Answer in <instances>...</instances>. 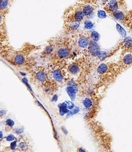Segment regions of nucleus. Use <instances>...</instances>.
<instances>
[{"label":"nucleus","instance_id":"1","mask_svg":"<svg viewBox=\"0 0 132 152\" xmlns=\"http://www.w3.org/2000/svg\"><path fill=\"white\" fill-rule=\"evenodd\" d=\"M89 129L98 145L103 151H111V136L105 131L102 126L98 121L93 120L87 121Z\"/></svg>","mask_w":132,"mask_h":152},{"label":"nucleus","instance_id":"2","mask_svg":"<svg viewBox=\"0 0 132 152\" xmlns=\"http://www.w3.org/2000/svg\"><path fill=\"white\" fill-rule=\"evenodd\" d=\"M99 102L98 98L94 96H87L82 99L81 106L86 121L95 118L99 112Z\"/></svg>","mask_w":132,"mask_h":152},{"label":"nucleus","instance_id":"3","mask_svg":"<svg viewBox=\"0 0 132 152\" xmlns=\"http://www.w3.org/2000/svg\"><path fill=\"white\" fill-rule=\"evenodd\" d=\"M64 24L70 23H81L85 18L83 12V5L81 3L68 8L64 14Z\"/></svg>","mask_w":132,"mask_h":152},{"label":"nucleus","instance_id":"4","mask_svg":"<svg viewBox=\"0 0 132 152\" xmlns=\"http://www.w3.org/2000/svg\"><path fill=\"white\" fill-rule=\"evenodd\" d=\"M76 33L75 38H73L74 40L75 51L79 50V51L85 52L90 43V31H79Z\"/></svg>","mask_w":132,"mask_h":152},{"label":"nucleus","instance_id":"5","mask_svg":"<svg viewBox=\"0 0 132 152\" xmlns=\"http://www.w3.org/2000/svg\"><path fill=\"white\" fill-rule=\"evenodd\" d=\"M85 65V56L79 58L78 59L75 60L73 63L70 64L67 67L68 73L73 75H76L81 73L82 70L84 69Z\"/></svg>","mask_w":132,"mask_h":152},{"label":"nucleus","instance_id":"6","mask_svg":"<svg viewBox=\"0 0 132 152\" xmlns=\"http://www.w3.org/2000/svg\"><path fill=\"white\" fill-rule=\"evenodd\" d=\"M6 17L0 13V45H3V42L7 40Z\"/></svg>","mask_w":132,"mask_h":152},{"label":"nucleus","instance_id":"7","mask_svg":"<svg viewBox=\"0 0 132 152\" xmlns=\"http://www.w3.org/2000/svg\"><path fill=\"white\" fill-rule=\"evenodd\" d=\"M78 90V87L77 84L76 82L73 80L68 81L66 88V91L72 101H74L76 99Z\"/></svg>","mask_w":132,"mask_h":152},{"label":"nucleus","instance_id":"8","mask_svg":"<svg viewBox=\"0 0 132 152\" xmlns=\"http://www.w3.org/2000/svg\"><path fill=\"white\" fill-rule=\"evenodd\" d=\"M119 64L124 71L130 67L132 64V53H126L122 55Z\"/></svg>","mask_w":132,"mask_h":152},{"label":"nucleus","instance_id":"9","mask_svg":"<svg viewBox=\"0 0 132 152\" xmlns=\"http://www.w3.org/2000/svg\"><path fill=\"white\" fill-rule=\"evenodd\" d=\"M120 47L122 48V55L127 53H132V38L131 37H125L124 40L120 42Z\"/></svg>","mask_w":132,"mask_h":152},{"label":"nucleus","instance_id":"10","mask_svg":"<svg viewBox=\"0 0 132 152\" xmlns=\"http://www.w3.org/2000/svg\"><path fill=\"white\" fill-rule=\"evenodd\" d=\"M51 77L54 81L61 83L65 80L64 71L59 68H55L51 72Z\"/></svg>","mask_w":132,"mask_h":152},{"label":"nucleus","instance_id":"11","mask_svg":"<svg viewBox=\"0 0 132 152\" xmlns=\"http://www.w3.org/2000/svg\"><path fill=\"white\" fill-rule=\"evenodd\" d=\"M11 0H0V13L7 16L10 9Z\"/></svg>","mask_w":132,"mask_h":152},{"label":"nucleus","instance_id":"12","mask_svg":"<svg viewBox=\"0 0 132 152\" xmlns=\"http://www.w3.org/2000/svg\"><path fill=\"white\" fill-rule=\"evenodd\" d=\"M35 77L41 83H44L48 80L47 73L43 69H40L35 73Z\"/></svg>","mask_w":132,"mask_h":152},{"label":"nucleus","instance_id":"13","mask_svg":"<svg viewBox=\"0 0 132 152\" xmlns=\"http://www.w3.org/2000/svg\"><path fill=\"white\" fill-rule=\"evenodd\" d=\"M90 37L91 40L95 42H98L100 39V35L97 31H90Z\"/></svg>","mask_w":132,"mask_h":152},{"label":"nucleus","instance_id":"14","mask_svg":"<svg viewBox=\"0 0 132 152\" xmlns=\"http://www.w3.org/2000/svg\"><path fill=\"white\" fill-rule=\"evenodd\" d=\"M117 29L119 32V34H120V35H122L123 38H125L126 37V32L122 28V27L120 26L118 24H117Z\"/></svg>","mask_w":132,"mask_h":152},{"label":"nucleus","instance_id":"15","mask_svg":"<svg viewBox=\"0 0 132 152\" xmlns=\"http://www.w3.org/2000/svg\"><path fill=\"white\" fill-rule=\"evenodd\" d=\"M84 27L86 29H92L93 27V24L90 21H85Z\"/></svg>","mask_w":132,"mask_h":152},{"label":"nucleus","instance_id":"16","mask_svg":"<svg viewBox=\"0 0 132 152\" xmlns=\"http://www.w3.org/2000/svg\"><path fill=\"white\" fill-rule=\"evenodd\" d=\"M98 16L99 17V18H105L107 15H106V12L105 11L102 10H100L98 11Z\"/></svg>","mask_w":132,"mask_h":152},{"label":"nucleus","instance_id":"17","mask_svg":"<svg viewBox=\"0 0 132 152\" xmlns=\"http://www.w3.org/2000/svg\"><path fill=\"white\" fill-rule=\"evenodd\" d=\"M6 124L8 125V126H11V127H12L15 125V122L12 120H11V119H8L7 121H6Z\"/></svg>","mask_w":132,"mask_h":152},{"label":"nucleus","instance_id":"18","mask_svg":"<svg viewBox=\"0 0 132 152\" xmlns=\"http://www.w3.org/2000/svg\"><path fill=\"white\" fill-rule=\"evenodd\" d=\"M6 139L7 142H13V140L15 139V137L12 134H10L6 138Z\"/></svg>","mask_w":132,"mask_h":152},{"label":"nucleus","instance_id":"19","mask_svg":"<svg viewBox=\"0 0 132 152\" xmlns=\"http://www.w3.org/2000/svg\"><path fill=\"white\" fill-rule=\"evenodd\" d=\"M19 147L21 149V150H26L27 147V144L26 142H21L20 144L19 145Z\"/></svg>","mask_w":132,"mask_h":152},{"label":"nucleus","instance_id":"20","mask_svg":"<svg viewBox=\"0 0 132 152\" xmlns=\"http://www.w3.org/2000/svg\"><path fill=\"white\" fill-rule=\"evenodd\" d=\"M11 148L12 150H15L17 147V142L16 141H14L11 144Z\"/></svg>","mask_w":132,"mask_h":152},{"label":"nucleus","instance_id":"21","mask_svg":"<svg viewBox=\"0 0 132 152\" xmlns=\"http://www.w3.org/2000/svg\"><path fill=\"white\" fill-rule=\"evenodd\" d=\"M24 132V129L22 128H18L16 129V132L17 134H22Z\"/></svg>","mask_w":132,"mask_h":152},{"label":"nucleus","instance_id":"22","mask_svg":"<svg viewBox=\"0 0 132 152\" xmlns=\"http://www.w3.org/2000/svg\"><path fill=\"white\" fill-rule=\"evenodd\" d=\"M77 152H86V150H85L84 148H83L82 147H79L77 148Z\"/></svg>","mask_w":132,"mask_h":152},{"label":"nucleus","instance_id":"23","mask_svg":"<svg viewBox=\"0 0 132 152\" xmlns=\"http://www.w3.org/2000/svg\"><path fill=\"white\" fill-rule=\"evenodd\" d=\"M3 137L2 132L1 131H0V139H1Z\"/></svg>","mask_w":132,"mask_h":152}]
</instances>
